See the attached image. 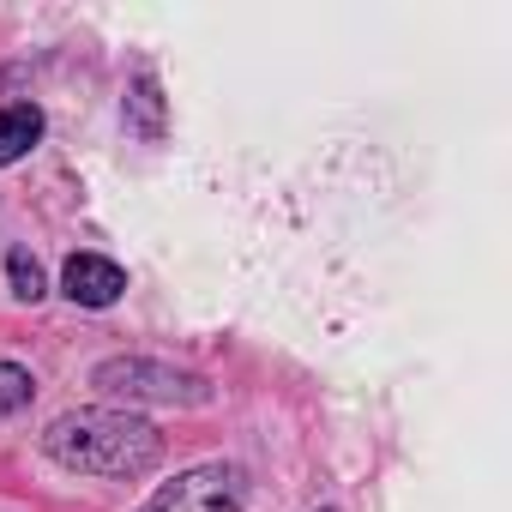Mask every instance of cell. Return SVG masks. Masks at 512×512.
I'll list each match as a JSON object with an SVG mask.
<instances>
[{
    "label": "cell",
    "mask_w": 512,
    "mask_h": 512,
    "mask_svg": "<svg viewBox=\"0 0 512 512\" xmlns=\"http://www.w3.org/2000/svg\"><path fill=\"white\" fill-rule=\"evenodd\" d=\"M43 446H49L55 464H67L79 476H145L157 464V452H163V440H157V428L145 416L103 410V404L55 416Z\"/></svg>",
    "instance_id": "1"
},
{
    "label": "cell",
    "mask_w": 512,
    "mask_h": 512,
    "mask_svg": "<svg viewBox=\"0 0 512 512\" xmlns=\"http://www.w3.org/2000/svg\"><path fill=\"white\" fill-rule=\"evenodd\" d=\"M43 139V115L31 103H13V109H0V169L19 163L31 145Z\"/></svg>",
    "instance_id": "5"
},
{
    "label": "cell",
    "mask_w": 512,
    "mask_h": 512,
    "mask_svg": "<svg viewBox=\"0 0 512 512\" xmlns=\"http://www.w3.org/2000/svg\"><path fill=\"white\" fill-rule=\"evenodd\" d=\"M7 272H13V296H19V302H43V266L31 260L25 247L7 253Z\"/></svg>",
    "instance_id": "6"
},
{
    "label": "cell",
    "mask_w": 512,
    "mask_h": 512,
    "mask_svg": "<svg viewBox=\"0 0 512 512\" xmlns=\"http://www.w3.org/2000/svg\"><path fill=\"white\" fill-rule=\"evenodd\" d=\"M31 392H37V380H31L25 368H13V362H0V416H13L19 404H31Z\"/></svg>",
    "instance_id": "7"
},
{
    "label": "cell",
    "mask_w": 512,
    "mask_h": 512,
    "mask_svg": "<svg viewBox=\"0 0 512 512\" xmlns=\"http://www.w3.org/2000/svg\"><path fill=\"white\" fill-rule=\"evenodd\" d=\"M61 284H67V296H73L79 308H109V302H121L127 272H121L115 260H103V253H73L67 272H61Z\"/></svg>",
    "instance_id": "4"
},
{
    "label": "cell",
    "mask_w": 512,
    "mask_h": 512,
    "mask_svg": "<svg viewBox=\"0 0 512 512\" xmlns=\"http://www.w3.org/2000/svg\"><path fill=\"white\" fill-rule=\"evenodd\" d=\"M326 512H332V506H326Z\"/></svg>",
    "instance_id": "9"
},
{
    "label": "cell",
    "mask_w": 512,
    "mask_h": 512,
    "mask_svg": "<svg viewBox=\"0 0 512 512\" xmlns=\"http://www.w3.org/2000/svg\"><path fill=\"white\" fill-rule=\"evenodd\" d=\"M91 386L103 398H145V404H205L211 386L199 374H181L169 362H145V356H115V362H97Z\"/></svg>",
    "instance_id": "2"
},
{
    "label": "cell",
    "mask_w": 512,
    "mask_h": 512,
    "mask_svg": "<svg viewBox=\"0 0 512 512\" xmlns=\"http://www.w3.org/2000/svg\"><path fill=\"white\" fill-rule=\"evenodd\" d=\"M241 506H247V476L235 464H199L163 482L139 512H241Z\"/></svg>",
    "instance_id": "3"
},
{
    "label": "cell",
    "mask_w": 512,
    "mask_h": 512,
    "mask_svg": "<svg viewBox=\"0 0 512 512\" xmlns=\"http://www.w3.org/2000/svg\"><path fill=\"white\" fill-rule=\"evenodd\" d=\"M127 103L139 109V133H145V139H157V133H163V103H157V85H151V79H139Z\"/></svg>",
    "instance_id": "8"
}]
</instances>
